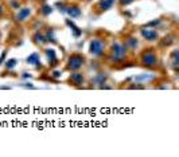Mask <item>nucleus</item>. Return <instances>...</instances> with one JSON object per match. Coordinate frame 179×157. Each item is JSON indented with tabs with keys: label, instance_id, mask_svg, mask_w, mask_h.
I'll return each mask as SVG.
<instances>
[{
	"label": "nucleus",
	"instance_id": "1",
	"mask_svg": "<svg viewBox=\"0 0 179 157\" xmlns=\"http://www.w3.org/2000/svg\"><path fill=\"white\" fill-rule=\"evenodd\" d=\"M125 57H127V46L114 42L112 44V49H110V55H109L110 62H121V60H124Z\"/></svg>",
	"mask_w": 179,
	"mask_h": 157
},
{
	"label": "nucleus",
	"instance_id": "2",
	"mask_svg": "<svg viewBox=\"0 0 179 157\" xmlns=\"http://www.w3.org/2000/svg\"><path fill=\"white\" fill-rule=\"evenodd\" d=\"M85 63V58H84L81 54H72L67 59V70L70 71H76L80 70L81 67Z\"/></svg>",
	"mask_w": 179,
	"mask_h": 157
},
{
	"label": "nucleus",
	"instance_id": "3",
	"mask_svg": "<svg viewBox=\"0 0 179 157\" xmlns=\"http://www.w3.org/2000/svg\"><path fill=\"white\" fill-rule=\"evenodd\" d=\"M104 51H105V42H104V39H100V38L92 39L89 46V53L93 57H100L104 54Z\"/></svg>",
	"mask_w": 179,
	"mask_h": 157
},
{
	"label": "nucleus",
	"instance_id": "4",
	"mask_svg": "<svg viewBox=\"0 0 179 157\" xmlns=\"http://www.w3.org/2000/svg\"><path fill=\"white\" fill-rule=\"evenodd\" d=\"M141 63L147 67H152L158 63V57L155 55V53H152V51H146L141 55Z\"/></svg>",
	"mask_w": 179,
	"mask_h": 157
},
{
	"label": "nucleus",
	"instance_id": "5",
	"mask_svg": "<svg viewBox=\"0 0 179 157\" xmlns=\"http://www.w3.org/2000/svg\"><path fill=\"white\" fill-rule=\"evenodd\" d=\"M141 35H143V38L146 40H148V42H155V40L159 38L156 30H155V28H150V27L141 30Z\"/></svg>",
	"mask_w": 179,
	"mask_h": 157
},
{
	"label": "nucleus",
	"instance_id": "6",
	"mask_svg": "<svg viewBox=\"0 0 179 157\" xmlns=\"http://www.w3.org/2000/svg\"><path fill=\"white\" fill-rule=\"evenodd\" d=\"M69 82L74 86H81L84 83V75L82 73H72L69 78Z\"/></svg>",
	"mask_w": 179,
	"mask_h": 157
},
{
	"label": "nucleus",
	"instance_id": "7",
	"mask_svg": "<svg viewBox=\"0 0 179 157\" xmlns=\"http://www.w3.org/2000/svg\"><path fill=\"white\" fill-rule=\"evenodd\" d=\"M30 13H31V9L27 8V7H24V8H20L19 12H18V15H16V20H18V22H23V20L28 19Z\"/></svg>",
	"mask_w": 179,
	"mask_h": 157
},
{
	"label": "nucleus",
	"instance_id": "8",
	"mask_svg": "<svg viewBox=\"0 0 179 157\" xmlns=\"http://www.w3.org/2000/svg\"><path fill=\"white\" fill-rule=\"evenodd\" d=\"M106 78H108L106 74H104V73H99V74H96V75L93 77L92 82H93V83H96V85H99V86H103V83H105Z\"/></svg>",
	"mask_w": 179,
	"mask_h": 157
},
{
	"label": "nucleus",
	"instance_id": "9",
	"mask_svg": "<svg viewBox=\"0 0 179 157\" xmlns=\"http://www.w3.org/2000/svg\"><path fill=\"white\" fill-rule=\"evenodd\" d=\"M66 12L69 13V16H72V18H78V16H81V9L78 8V7L73 5V7H66Z\"/></svg>",
	"mask_w": 179,
	"mask_h": 157
},
{
	"label": "nucleus",
	"instance_id": "10",
	"mask_svg": "<svg viewBox=\"0 0 179 157\" xmlns=\"http://www.w3.org/2000/svg\"><path fill=\"white\" fill-rule=\"evenodd\" d=\"M40 60H39V54L38 53H32L31 55H30L28 58H27V63H30V64H36V66H39V63Z\"/></svg>",
	"mask_w": 179,
	"mask_h": 157
},
{
	"label": "nucleus",
	"instance_id": "11",
	"mask_svg": "<svg viewBox=\"0 0 179 157\" xmlns=\"http://www.w3.org/2000/svg\"><path fill=\"white\" fill-rule=\"evenodd\" d=\"M66 23H67V26H69L70 28L73 30V32H74V36H76V38H78V36L81 35V34H82V32H81V30H80L78 27L76 26V24H74V23H73L70 19H67V20H66Z\"/></svg>",
	"mask_w": 179,
	"mask_h": 157
},
{
	"label": "nucleus",
	"instance_id": "12",
	"mask_svg": "<svg viewBox=\"0 0 179 157\" xmlns=\"http://www.w3.org/2000/svg\"><path fill=\"white\" fill-rule=\"evenodd\" d=\"M113 3H114V0H103V2L100 3V8H101V11H106V9L112 8Z\"/></svg>",
	"mask_w": 179,
	"mask_h": 157
},
{
	"label": "nucleus",
	"instance_id": "13",
	"mask_svg": "<svg viewBox=\"0 0 179 157\" xmlns=\"http://www.w3.org/2000/svg\"><path fill=\"white\" fill-rule=\"evenodd\" d=\"M171 59H173V67H174V70H177L178 63H179V51L178 50H174V53L171 54Z\"/></svg>",
	"mask_w": 179,
	"mask_h": 157
},
{
	"label": "nucleus",
	"instance_id": "14",
	"mask_svg": "<svg viewBox=\"0 0 179 157\" xmlns=\"http://www.w3.org/2000/svg\"><path fill=\"white\" fill-rule=\"evenodd\" d=\"M125 44L128 47H131V49H136L137 46H139V42H137V39L136 38H128L127 40H125Z\"/></svg>",
	"mask_w": 179,
	"mask_h": 157
},
{
	"label": "nucleus",
	"instance_id": "15",
	"mask_svg": "<svg viewBox=\"0 0 179 157\" xmlns=\"http://www.w3.org/2000/svg\"><path fill=\"white\" fill-rule=\"evenodd\" d=\"M34 39H35V42L38 43V44H45V43L47 42L46 36H45V35H42V34H39V32H36V34H35Z\"/></svg>",
	"mask_w": 179,
	"mask_h": 157
},
{
	"label": "nucleus",
	"instance_id": "16",
	"mask_svg": "<svg viewBox=\"0 0 179 157\" xmlns=\"http://www.w3.org/2000/svg\"><path fill=\"white\" fill-rule=\"evenodd\" d=\"M46 54H47V57H49V59H50V62H53V63H57L55 60H57V57H55V51L51 50V49H49V50H46Z\"/></svg>",
	"mask_w": 179,
	"mask_h": 157
},
{
	"label": "nucleus",
	"instance_id": "17",
	"mask_svg": "<svg viewBox=\"0 0 179 157\" xmlns=\"http://www.w3.org/2000/svg\"><path fill=\"white\" fill-rule=\"evenodd\" d=\"M16 63H18V62H16V59H9L8 62L6 63V67H7V69H12V67L16 66Z\"/></svg>",
	"mask_w": 179,
	"mask_h": 157
},
{
	"label": "nucleus",
	"instance_id": "18",
	"mask_svg": "<svg viewBox=\"0 0 179 157\" xmlns=\"http://www.w3.org/2000/svg\"><path fill=\"white\" fill-rule=\"evenodd\" d=\"M46 39H49L47 42H55V38H54L53 30H49V31H47V38H46Z\"/></svg>",
	"mask_w": 179,
	"mask_h": 157
},
{
	"label": "nucleus",
	"instance_id": "19",
	"mask_svg": "<svg viewBox=\"0 0 179 157\" xmlns=\"http://www.w3.org/2000/svg\"><path fill=\"white\" fill-rule=\"evenodd\" d=\"M51 7L50 5H45L43 7V9H42V12H43V15H49V13H51Z\"/></svg>",
	"mask_w": 179,
	"mask_h": 157
},
{
	"label": "nucleus",
	"instance_id": "20",
	"mask_svg": "<svg viewBox=\"0 0 179 157\" xmlns=\"http://www.w3.org/2000/svg\"><path fill=\"white\" fill-rule=\"evenodd\" d=\"M11 5H12L13 9H18V8H19V2H18V0H12V2H11Z\"/></svg>",
	"mask_w": 179,
	"mask_h": 157
},
{
	"label": "nucleus",
	"instance_id": "21",
	"mask_svg": "<svg viewBox=\"0 0 179 157\" xmlns=\"http://www.w3.org/2000/svg\"><path fill=\"white\" fill-rule=\"evenodd\" d=\"M159 23H160V19H156V20H152V22H150V23H148V27H151V26H156V24H159Z\"/></svg>",
	"mask_w": 179,
	"mask_h": 157
},
{
	"label": "nucleus",
	"instance_id": "22",
	"mask_svg": "<svg viewBox=\"0 0 179 157\" xmlns=\"http://www.w3.org/2000/svg\"><path fill=\"white\" fill-rule=\"evenodd\" d=\"M164 40H166V42H163V43H162V44H163V46H167V44H171V43H173V40H171V36H170V38H168V36H167V38L164 39Z\"/></svg>",
	"mask_w": 179,
	"mask_h": 157
},
{
	"label": "nucleus",
	"instance_id": "23",
	"mask_svg": "<svg viewBox=\"0 0 179 157\" xmlns=\"http://www.w3.org/2000/svg\"><path fill=\"white\" fill-rule=\"evenodd\" d=\"M6 55H7V51H4V53L2 54V57H0V64H2L3 62H4V58H6Z\"/></svg>",
	"mask_w": 179,
	"mask_h": 157
},
{
	"label": "nucleus",
	"instance_id": "24",
	"mask_svg": "<svg viewBox=\"0 0 179 157\" xmlns=\"http://www.w3.org/2000/svg\"><path fill=\"white\" fill-rule=\"evenodd\" d=\"M59 75H61V71H57V70H55V71H53V77H55V78H58Z\"/></svg>",
	"mask_w": 179,
	"mask_h": 157
},
{
	"label": "nucleus",
	"instance_id": "25",
	"mask_svg": "<svg viewBox=\"0 0 179 157\" xmlns=\"http://www.w3.org/2000/svg\"><path fill=\"white\" fill-rule=\"evenodd\" d=\"M120 2H121V4H129L132 0H120Z\"/></svg>",
	"mask_w": 179,
	"mask_h": 157
},
{
	"label": "nucleus",
	"instance_id": "26",
	"mask_svg": "<svg viewBox=\"0 0 179 157\" xmlns=\"http://www.w3.org/2000/svg\"><path fill=\"white\" fill-rule=\"evenodd\" d=\"M2 12H3V7L0 5V15H2Z\"/></svg>",
	"mask_w": 179,
	"mask_h": 157
}]
</instances>
